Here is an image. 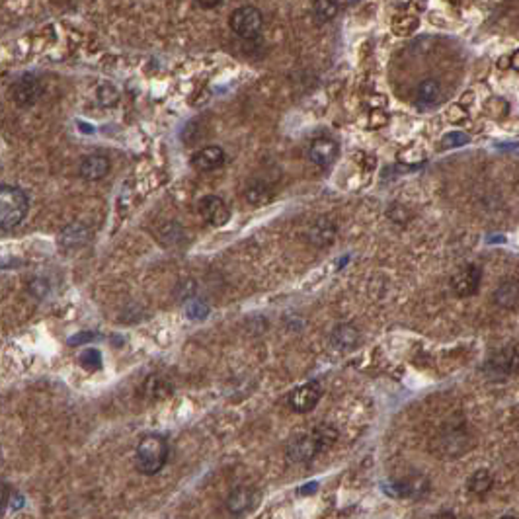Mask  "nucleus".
Listing matches in <instances>:
<instances>
[{
  "mask_svg": "<svg viewBox=\"0 0 519 519\" xmlns=\"http://www.w3.org/2000/svg\"><path fill=\"white\" fill-rule=\"evenodd\" d=\"M338 430L330 424H321L313 432L299 433L287 443V459L297 465H305L315 459L316 455L326 451L336 443Z\"/></svg>",
  "mask_w": 519,
  "mask_h": 519,
  "instance_id": "obj_1",
  "label": "nucleus"
},
{
  "mask_svg": "<svg viewBox=\"0 0 519 519\" xmlns=\"http://www.w3.org/2000/svg\"><path fill=\"white\" fill-rule=\"evenodd\" d=\"M519 369V351L513 346H505L502 350L492 353L488 361L484 363V371L488 375V379L502 381L508 379Z\"/></svg>",
  "mask_w": 519,
  "mask_h": 519,
  "instance_id": "obj_6",
  "label": "nucleus"
},
{
  "mask_svg": "<svg viewBox=\"0 0 519 519\" xmlns=\"http://www.w3.org/2000/svg\"><path fill=\"white\" fill-rule=\"evenodd\" d=\"M494 303L500 308H513L519 303V286L515 281H505L494 293Z\"/></svg>",
  "mask_w": 519,
  "mask_h": 519,
  "instance_id": "obj_20",
  "label": "nucleus"
},
{
  "mask_svg": "<svg viewBox=\"0 0 519 519\" xmlns=\"http://www.w3.org/2000/svg\"><path fill=\"white\" fill-rule=\"evenodd\" d=\"M390 28H393V34H396V36L406 37L418 29V18L410 14H398L393 18Z\"/></svg>",
  "mask_w": 519,
  "mask_h": 519,
  "instance_id": "obj_24",
  "label": "nucleus"
},
{
  "mask_svg": "<svg viewBox=\"0 0 519 519\" xmlns=\"http://www.w3.org/2000/svg\"><path fill=\"white\" fill-rule=\"evenodd\" d=\"M143 390H145V395L148 398H162V396H166L172 393V387H170L166 381L158 377V375H153V377H148L145 381V385H143Z\"/></svg>",
  "mask_w": 519,
  "mask_h": 519,
  "instance_id": "obj_23",
  "label": "nucleus"
},
{
  "mask_svg": "<svg viewBox=\"0 0 519 519\" xmlns=\"http://www.w3.org/2000/svg\"><path fill=\"white\" fill-rule=\"evenodd\" d=\"M79 363H81L86 371H98V369L102 367V353H100V350H96V348H88L86 351H82L81 353Z\"/></svg>",
  "mask_w": 519,
  "mask_h": 519,
  "instance_id": "obj_26",
  "label": "nucleus"
},
{
  "mask_svg": "<svg viewBox=\"0 0 519 519\" xmlns=\"http://www.w3.org/2000/svg\"><path fill=\"white\" fill-rule=\"evenodd\" d=\"M483 279V271L476 263H465L461 270H457L451 278V289L459 297H470L478 291Z\"/></svg>",
  "mask_w": 519,
  "mask_h": 519,
  "instance_id": "obj_8",
  "label": "nucleus"
},
{
  "mask_svg": "<svg viewBox=\"0 0 519 519\" xmlns=\"http://www.w3.org/2000/svg\"><path fill=\"white\" fill-rule=\"evenodd\" d=\"M110 158L104 156V154H88L84 156L79 166V174L88 180V182H96V180H102L110 172Z\"/></svg>",
  "mask_w": 519,
  "mask_h": 519,
  "instance_id": "obj_14",
  "label": "nucleus"
},
{
  "mask_svg": "<svg viewBox=\"0 0 519 519\" xmlns=\"http://www.w3.org/2000/svg\"><path fill=\"white\" fill-rule=\"evenodd\" d=\"M443 90L439 86V82L432 81V79H428L424 81L416 90V102L418 106H422V108H433V106H438L441 102V94Z\"/></svg>",
  "mask_w": 519,
  "mask_h": 519,
  "instance_id": "obj_18",
  "label": "nucleus"
},
{
  "mask_svg": "<svg viewBox=\"0 0 519 519\" xmlns=\"http://www.w3.org/2000/svg\"><path fill=\"white\" fill-rule=\"evenodd\" d=\"M510 65H512L513 69H515V71H518V73H519V49L515 53H513L512 57H510Z\"/></svg>",
  "mask_w": 519,
  "mask_h": 519,
  "instance_id": "obj_34",
  "label": "nucleus"
},
{
  "mask_svg": "<svg viewBox=\"0 0 519 519\" xmlns=\"http://www.w3.org/2000/svg\"><path fill=\"white\" fill-rule=\"evenodd\" d=\"M470 447V438L465 428L451 425L435 435L432 441V451L439 459H459Z\"/></svg>",
  "mask_w": 519,
  "mask_h": 519,
  "instance_id": "obj_4",
  "label": "nucleus"
},
{
  "mask_svg": "<svg viewBox=\"0 0 519 519\" xmlns=\"http://www.w3.org/2000/svg\"><path fill=\"white\" fill-rule=\"evenodd\" d=\"M340 153V146L334 139L330 137H318L313 141V145L308 148V158L313 164L321 166V168H328L330 164H334Z\"/></svg>",
  "mask_w": 519,
  "mask_h": 519,
  "instance_id": "obj_12",
  "label": "nucleus"
},
{
  "mask_svg": "<svg viewBox=\"0 0 519 519\" xmlns=\"http://www.w3.org/2000/svg\"><path fill=\"white\" fill-rule=\"evenodd\" d=\"M88 241H90V228H88L84 223H81V221L66 225V227L61 231V234H59V244H61L65 250L81 248V246H84Z\"/></svg>",
  "mask_w": 519,
  "mask_h": 519,
  "instance_id": "obj_15",
  "label": "nucleus"
},
{
  "mask_svg": "<svg viewBox=\"0 0 519 519\" xmlns=\"http://www.w3.org/2000/svg\"><path fill=\"white\" fill-rule=\"evenodd\" d=\"M433 519H461L459 515H455V513L451 512H443V513H439V515H435Z\"/></svg>",
  "mask_w": 519,
  "mask_h": 519,
  "instance_id": "obj_35",
  "label": "nucleus"
},
{
  "mask_svg": "<svg viewBox=\"0 0 519 519\" xmlns=\"http://www.w3.org/2000/svg\"><path fill=\"white\" fill-rule=\"evenodd\" d=\"M254 504V490L248 488V486H238L234 488L227 498V508L228 512L234 513V515H241L246 510H250Z\"/></svg>",
  "mask_w": 519,
  "mask_h": 519,
  "instance_id": "obj_17",
  "label": "nucleus"
},
{
  "mask_svg": "<svg viewBox=\"0 0 519 519\" xmlns=\"http://www.w3.org/2000/svg\"><path fill=\"white\" fill-rule=\"evenodd\" d=\"M468 143V135L467 133H461V131H455V133H449L445 135V139L441 141V148H453V146H461V145H467Z\"/></svg>",
  "mask_w": 519,
  "mask_h": 519,
  "instance_id": "obj_29",
  "label": "nucleus"
},
{
  "mask_svg": "<svg viewBox=\"0 0 519 519\" xmlns=\"http://www.w3.org/2000/svg\"><path fill=\"white\" fill-rule=\"evenodd\" d=\"M41 96V82L34 74H22L12 84V100L20 108H31Z\"/></svg>",
  "mask_w": 519,
  "mask_h": 519,
  "instance_id": "obj_9",
  "label": "nucleus"
},
{
  "mask_svg": "<svg viewBox=\"0 0 519 519\" xmlns=\"http://www.w3.org/2000/svg\"><path fill=\"white\" fill-rule=\"evenodd\" d=\"M10 488H8L6 484L4 483H0V512H2V508L10 502Z\"/></svg>",
  "mask_w": 519,
  "mask_h": 519,
  "instance_id": "obj_32",
  "label": "nucleus"
},
{
  "mask_svg": "<svg viewBox=\"0 0 519 519\" xmlns=\"http://www.w3.org/2000/svg\"><path fill=\"white\" fill-rule=\"evenodd\" d=\"M468 490L476 494V496H484V494H488L492 490V486H494V475H492L488 468H478L475 470L473 475L468 476Z\"/></svg>",
  "mask_w": 519,
  "mask_h": 519,
  "instance_id": "obj_19",
  "label": "nucleus"
},
{
  "mask_svg": "<svg viewBox=\"0 0 519 519\" xmlns=\"http://www.w3.org/2000/svg\"><path fill=\"white\" fill-rule=\"evenodd\" d=\"M334 238H336V227L326 217H321L313 227L308 228V241L313 242L315 246H328L330 242H334Z\"/></svg>",
  "mask_w": 519,
  "mask_h": 519,
  "instance_id": "obj_16",
  "label": "nucleus"
},
{
  "mask_svg": "<svg viewBox=\"0 0 519 519\" xmlns=\"http://www.w3.org/2000/svg\"><path fill=\"white\" fill-rule=\"evenodd\" d=\"M225 164V151L217 145L203 146L191 156V166L199 172H211Z\"/></svg>",
  "mask_w": 519,
  "mask_h": 519,
  "instance_id": "obj_13",
  "label": "nucleus"
},
{
  "mask_svg": "<svg viewBox=\"0 0 519 519\" xmlns=\"http://www.w3.org/2000/svg\"><path fill=\"white\" fill-rule=\"evenodd\" d=\"M96 98H98V102L102 104L104 108H114L119 102V92H117V88L114 84L104 82V84L96 88Z\"/></svg>",
  "mask_w": 519,
  "mask_h": 519,
  "instance_id": "obj_25",
  "label": "nucleus"
},
{
  "mask_svg": "<svg viewBox=\"0 0 519 519\" xmlns=\"http://www.w3.org/2000/svg\"><path fill=\"white\" fill-rule=\"evenodd\" d=\"M500 519H518V518H513V515H504V518H500Z\"/></svg>",
  "mask_w": 519,
  "mask_h": 519,
  "instance_id": "obj_37",
  "label": "nucleus"
},
{
  "mask_svg": "<svg viewBox=\"0 0 519 519\" xmlns=\"http://www.w3.org/2000/svg\"><path fill=\"white\" fill-rule=\"evenodd\" d=\"M29 209V199L26 191L20 190L18 186H0V228L10 231L18 227Z\"/></svg>",
  "mask_w": 519,
  "mask_h": 519,
  "instance_id": "obj_3",
  "label": "nucleus"
},
{
  "mask_svg": "<svg viewBox=\"0 0 519 519\" xmlns=\"http://www.w3.org/2000/svg\"><path fill=\"white\" fill-rule=\"evenodd\" d=\"M199 6H201V8H217V6H221V2H199Z\"/></svg>",
  "mask_w": 519,
  "mask_h": 519,
  "instance_id": "obj_36",
  "label": "nucleus"
},
{
  "mask_svg": "<svg viewBox=\"0 0 519 519\" xmlns=\"http://www.w3.org/2000/svg\"><path fill=\"white\" fill-rule=\"evenodd\" d=\"M186 315L191 321H201V318L209 315V307L205 303H201V301H191L188 308H186Z\"/></svg>",
  "mask_w": 519,
  "mask_h": 519,
  "instance_id": "obj_28",
  "label": "nucleus"
},
{
  "mask_svg": "<svg viewBox=\"0 0 519 519\" xmlns=\"http://www.w3.org/2000/svg\"><path fill=\"white\" fill-rule=\"evenodd\" d=\"M322 396V388L318 383L315 381H311V383H305V385H301L293 390L291 395H289V406H291L295 412H299V414H305V412H311V410L315 408L318 400H321Z\"/></svg>",
  "mask_w": 519,
  "mask_h": 519,
  "instance_id": "obj_11",
  "label": "nucleus"
},
{
  "mask_svg": "<svg viewBox=\"0 0 519 519\" xmlns=\"http://www.w3.org/2000/svg\"><path fill=\"white\" fill-rule=\"evenodd\" d=\"M228 26L242 39H256L263 26L262 12L256 6H241L228 18Z\"/></svg>",
  "mask_w": 519,
  "mask_h": 519,
  "instance_id": "obj_5",
  "label": "nucleus"
},
{
  "mask_svg": "<svg viewBox=\"0 0 519 519\" xmlns=\"http://www.w3.org/2000/svg\"><path fill=\"white\" fill-rule=\"evenodd\" d=\"M338 2H316L315 4V16L318 22H328L338 14Z\"/></svg>",
  "mask_w": 519,
  "mask_h": 519,
  "instance_id": "obj_27",
  "label": "nucleus"
},
{
  "mask_svg": "<svg viewBox=\"0 0 519 519\" xmlns=\"http://www.w3.org/2000/svg\"><path fill=\"white\" fill-rule=\"evenodd\" d=\"M359 342V332L350 324H340L334 332H332V344L340 348V350H351L356 348Z\"/></svg>",
  "mask_w": 519,
  "mask_h": 519,
  "instance_id": "obj_21",
  "label": "nucleus"
},
{
  "mask_svg": "<svg viewBox=\"0 0 519 519\" xmlns=\"http://www.w3.org/2000/svg\"><path fill=\"white\" fill-rule=\"evenodd\" d=\"M10 508H12V510H20V508H24V496L20 492L10 494Z\"/></svg>",
  "mask_w": 519,
  "mask_h": 519,
  "instance_id": "obj_33",
  "label": "nucleus"
},
{
  "mask_svg": "<svg viewBox=\"0 0 519 519\" xmlns=\"http://www.w3.org/2000/svg\"><path fill=\"white\" fill-rule=\"evenodd\" d=\"M198 211L203 217L205 223H209L211 227H223L231 219L227 203L219 196H205V198L199 199Z\"/></svg>",
  "mask_w": 519,
  "mask_h": 519,
  "instance_id": "obj_10",
  "label": "nucleus"
},
{
  "mask_svg": "<svg viewBox=\"0 0 519 519\" xmlns=\"http://www.w3.org/2000/svg\"><path fill=\"white\" fill-rule=\"evenodd\" d=\"M385 490L390 494V496L396 498H412V500H418V498H424L428 492H430V478L424 475H408L400 478V480H395L390 486H385Z\"/></svg>",
  "mask_w": 519,
  "mask_h": 519,
  "instance_id": "obj_7",
  "label": "nucleus"
},
{
  "mask_svg": "<svg viewBox=\"0 0 519 519\" xmlns=\"http://www.w3.org/2000/svg\"><path fill=\"white\" fill-rule=\"evenodd\" d=\"M244 198L248 201L250 205H254V207H262V205L270 203L271 198H273V191L268 183L263 182H254L250 183L246 191H244Z\"/></svg>",
  "mask_w": 519,
  "mask_h": 519,
  "instance_id": "obj_22",
  "label": "nucleus"
},
{
  "mask_svg": "<svg viewBox=\"0 0 519 519\" xmlns=\"http://www.w3.org/2000/svg\"><path fill=\"white\" fill-rule=\"evenodd\" d=\"M28 289L34 297H37V299H44V297H47V293H49V283H47L44 278H36L34 281H31V283H29Z\"/></svg>",
  "mask_w": 519,
  "mask_h": 519,
  "instance_id": "obj_30",
  "label": "nucleus"
},
{
  "mask_svg": "<svg viewBox=\"0 0 519 519\" xmlns=\"http://www.w3.org/2000/svg\"><path fill=\"white\" fill-rule=\"evenodd\" d=\"M168 461V443L158 433H151L141 439L135 453L137 470L146 476L158 475Z\"/></svg>",
  "mask_w": 519,
  "mask_h": 519,
  "instance_id": "obj_2",
  "label": "nucleus"
},
{
  "mask_svg": "<svg viewBox=\"0 0 519 519\" xmlns=\"http://www.w3.org/2000/svg\"><path fill=\"white\" fill-rule=\"evenodd\" d=\"M96 338H98L96 332H82V334H76V336L69 338V346L86 344V342H92V340H96Z\"/></svg>",
  "mask_w": 519,
  "mask_h": 519,
  "instance_id": "obj_31",
  "label": "nucleus"
}]
</instances>
